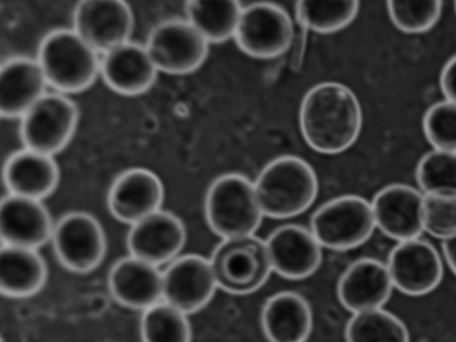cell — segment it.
I'll list each match as a JSON object with an SVG mask.
<instances>
[{
	"instance_id": "cell-1",
	"label": "cell",
	"mask_w": 456,
	"mask_h": 342,
	"mask_svg": "<svg viewBox=\"0 0 456 342\" xmlns=\"http://www.w3.org/2000/svg\"><path fill=\"white\" fill-rule=\"evenodd\" d=\"M299 127L306 144L327 155L341 153L357 141L362 111L355 94L338 82H322L310 88L302 99Z\"/></svg>"
},
{
	"instance_id": "cell-2",
	"label": "cell",
	"mask_w": 456,
	"mask_h": 342,
	"mask_svg": "<svg viewBox=\"0 0 456 342\" xmlns=\"http://www.w3.org/2000/svg\"><path fill=\"white\" fill-rule=\"evenodd\" d=\"M264 216L286 219L309 208L318 194V178L311 165L293 155L268 162L254 182Z\"/></svg>"
},
{
	"instance_id": "cell-3",
	"label": "cell",
	"mask_w": 456,
	"mask_h": 342,
	"mask_svg": "<svg viewBox=\"0 0 456 342\" xmlns=\"http://www.w3.org/2000/svg\"><path fill=\"white\" fill-rule=\"evenodd\" d=\"M36 60L47 84L61 94L86 90L101 69L99 53L73 28H55L45 34Z\"/></svg>"
},
{
	"instance_id": "cell-4",
	"label": "cell",
	"mask_w": 456,
	"mask_h": 342,
	"mask_svg": "<svg viewBox=\"0 0 456 342\" xmlns=\"http://www.w3.org/2000/svg\"><path fill=\"white\" fill-rule=\"evenodd\" d=\"M209 228L224 239L255 234L264 214L254 183L239 173H227L209 185L204 202Z\"/></svg>"
},
{
	"instance_id": "cell-5",
	"label": "cell",
	"mask_w": 456,
	"mask_h": 342,
	"mask_svg": "<svg viewBox=\"0 0 456 342\" xmlns=\"http://www.w3.org/2000/svg\"><path fill=\"white\" fill-rule=\"evenodd\" d=\"M209 261L218 288L234 295L256 291L273 271L265 241L255 234L223 240Z\"/></svg>"
},
{
	"instance_id": "cell-6",
	"label": "cell",
	"mask_w": 456,
	"mask_h": 342,
	"mask_svg": "<svg viewBox=\"0 0 456 342\" xmlns=\"http://www.w3.org/2000/svg\"><path fill=\"white\" fill-rule=\"evenodd\" d=\"M376 228L371 203L347 194L332 199L313 214L310 231L322 248L347 250L366 242Z\"/></svg>"
},
{
	"instance_id": "cell-7",
	"label": "cell",
	"mask_w": 456,
	"mask_h": 342,
	"mask_svg": "<svg viewBox=\"0 0 456 342\" xmlns=\"http://www.w3.org/2000/svg\"><path fill=\"white\" fill-rule=\"evenodd\" d=\"M77 123L73 101L61 93H46L20 118V140L24 148L53 156L68 145Z\"/></svg>"
},
{
	"instance_id": "cell-8",
	"label": "cell",
	"mask_w": 456,
	"mask_h": 342,
	"mask_svg": "<svg viewBox=\"0 0 456 342\" xmlns=\"http://www.w3.org/2000/svg\"><path fill=\"white\" fill-rule=\"evenodd\" d=\"M159 71L186 75L205 62L209 43L186 19H169L156 24L144 45Z\"/></svg>"
},
{
	"instance_id": "cell-9",
	"label": "cell",
	"mask_w": 456,
	"mask_h": 342,
	"mask_svg": "<svg viewBox=\"0 0 456 342\" xmlns=\"http://www.w3.org/2000/svg\"><path fill=\"white\" fill-rule=\"evenodd\" d=\"M294 37L289 13L280 5L261 2L243 8L233 38L247 55L266 60L287 53Z\"/></svg>"
},
{
	"instance_id": "cell-10",
	"label": "cell",
	"mask_w": 456,
	"mask_h": 342,
	"mask_svg": "<svg viewBox=\"0 0 456 342\" xmlns=\"http://www.w3.org/2000/svg\"><path fill=\"white\" fill-rule=\"evenodd\" d=\"M51 240L60 263L77 273L94 270L106 253L104 231L99 221L86 212L74 211L61 216L54 224Z\"/></svg>"
},
{
	"instance_id": "cell-11",
	"label": "cell",
	"mask_w": 456,
	"mask_h": 342,
	"mask_svg": "<svg viewBox=\"0 0 456 342\" xmlns=\"http://www.w3.org/2000/svg\"><path fill=\"white\" fill-rule=\"evenodd\" d=\"M387 266L394 288L411 297L431 293L444 275L439 252L419 237L397 242L388 255Z\"/></svg>"
},
{
	"instance_id": "cell-12",
	"label": "cell",
	"mask_w": 456,
	"mask_h": 342,
	"mask_svg": "<svg viewBox=\"0 0 456 342\" xmlns=\"http://www.w3.org/2000/svg\"><path fill=\"white\" fill-rule=\"evenodd\" d=\"M73 29L98 53L129 40L134 17L129 4L119 0H85L73 11Z\"/></svg>"
},
{
	"instance_id": "cell-13",
	"label": "cell",
	"mask_w": 456,
	"mask_h": 342,
	"mask_svg": "<svg viewBox=\"0 0 456 342\" xmlns=\"http://www.w3.org/2000/svg\"><path fill=\"white\" fill-rule=\"evenodd\" d=\"M217 288L209 258L199 255L176 257L163 272V301L187 315L205 307Z\"/></svg>"
},
{
	"instance_id": "cell-14",
	"label": "cell",
	"mask_w": 456,
	"mask_h": 342,
	"mask_svg": "<svg viewBox=\"0 0 456 342\" xmlns=\"http://www.w3.org/2000/svg\"><path fill=\"white\" fill-rule=\"evenodd\" d=\"M424 194L404 183H391L371 203L376 227L398 242L419 238L424 229Z\"/></svg>"
},
{
	"instance_id": "cell-15",
	"label": "cell",
	"mask_w": 456,
	"mask_h": 342,
	"mask_svg": "<svg viewBox=\"0 0 456 342\" xmlns=\"http://www.w3.org/2000/svg\"><path fill=\"white\" fill-rule=\"evenodd\" d=\"M265 244L273 271L289 280L314 273L322 260V247L310 229L287 224L273 230Z\"/></svg>"
},
{
	"instance_id": "cell-16",
	"label": "cell",
	"mask_w": 456,
	"mask_h": 342,
	"mask_svg": "<svg viewBox=\"0 0 456 342\" xmlns=\"http://www.w3.org/2000/svg\"><path fill=\"white\" fill-rule=\"evenodd\" d=\"M185 241L183 221L162 209L132 224L126 238L131 256L157 266L175 259Z\"/></svg>"
},
{
	"instance_id": "cell-17",
	"label": "cell",
	"mask_w": 456,
	"mask_h": 342,
	"mask_svg": "<svg viewBox=\"0 0 456 342\" xmlns=\"http://www.w3.org/2000/svg\"><path fill=\"white\" fill-rule=\"evenodd\" d=\"M164 187L159 176L142 168H129L120 173L111 183L107 204L118 221L134 224L161 209Z\"/></svg>"
},
{
	"instance_id": "cell-18",
	"label": "cell",
	"mask_w": 456,
	"mask_h": 342,
	"mask_svg": "<svg viewBox=\"0 0 456 342\" xmlns=\"http://www.w3.org/2000/svg\"><path fill=\"white\" fill-rule=\"evenodd\" d=\"M394 285L387 264L362 257L351 263L338 282V297L353 314L382 308L389 300Z\"/></svg>"
},
{
	"instance_id": "cell-19",
	"label": "cell",
	"mask_w": 456,
	"mask_h": 342,
	"mask_svg": "<svg viewBox=\"0 0 456 342\" xmlns=\"http://www.w3.org/2000/svg\"><path fill=\"white\" fill-rule=\"evenodd\" d=\"M54 224L41 200L8 193L2 199V245L37 249L52 239Z\"/></svg>"
},
{
	"instance_id": "cell-20",
	"label": "cell",
	"mask_w": 456,
	"mask_h": 342,
	"mask_svg": "<svg viewBox=\"0 0 456 342\" xmlns=\"http://www.w3.org/2000/svg\"><path fill=\"white\" fill-rule=\"evenodd\" d=\"M108 286L112 297L127 308L144 311L163 301V272L131 255L111 266Z\"/></svg>"
},
{
	"instance_id": "cell-21",
	"label": "cell",
	"mask_w": 456,
	"mask_h": 342,
	"mask_svg": "<svg viewBox=\"0 0 456 342\" xmlns=\"http://www.w3.org/2000/svg\"><path fill=\"white\" fill-rule=\"evenodd\" d=\"M158 72L145 45L138 43L128 41L101 58L100 75L110 89L123 95L145 93Z\"/></svg>"
},
{
	"instance_id": "cell-22",
	"label": "cell",
	"mask_w": 456,
	"mask_h": 342,
	"mask_svg": "<svg viewBox=\"0 0 456 342\" xmlns=\"http://www.w3.org/2000/svg\"><path fill=\"white\" fill-rule=\"evenodd\" d=\"M47 82L37 60L14 56L1 65L0 111L6 118H21L43 95Z\"/></svg>"
},
{
	"instance_id": "cell-23",
	"label": "cell",
	"mask_w": 456,
	"mask_h": 342,
	"mask_svg": "<svg viewBox=\"0 0 456 342\" xmlns=\"http://www.w3.org/2000/svg\"><path fill=\"white\" fill-rule=\"evenodd\" d=\"M3 180L9 193L42 200L57 188L60 171L53 156L24 148L7 158Z\"/></svg>"
},
{
	"instance_id": "cell-24",
	"label": "cell",
	"mask_w": 456,
	"mask_h": 342,
	"mask_svg": "<svg viewBox=\"0 0 456 342\" xmlns=\"http://www.w3.org/2000/svg\"><path fill=\"white\" fill-rule=\"evenodd\" d=\"M307 300L294 291H281L266 299L261 326L269 342H306L313 329Z\"/></svg>"
},
{
	"instance_id": "cell-25",
	"label": "cell",
	"mask_w": 456,
	"mask_h": 342,
	"mask_svg": "<svg viewBox=\"0 0 456 342\" xmlns=\"http://www.w3.org/2000/svg\"><path fill=\"white\" fill-rule=\"evenodd\" d=\"M46 264L37 249L2 245L0 253L1 292L9 297H26L37 293L47 280Z\"/></svg>"
},
{
	"instance_id": "cell-26",
	"label": "cell",
	"mask_w": 456,
	"mask_h": 342,
	"mask_svg": "<svg viewBox=\"0 0 456 342\" xmlns=\"http://www.w3.org/2000/svg\"><path fill=\"white\" fill-rule=\"evenodd\" d=\"M242 6L238 1H188L186 20L208 40L220 44L234 37Z\"/></svg>"
},
{
	"instance_id": "cell-27",
	"label": "cell",
	"mask_w": 456,
	"mask_h": 342,
	"mask_svg": "<svg viewBox=\"0 0 456 342\" xmlns=\"http://www.w3.org/2000/svg\"><path fill=\"white\" fill-rule=\"evenodd\" d=\"M360 9L358 1H298L295 17L299 27L320 34H332L349 26Z\"/></svg>"
},
{
	"instance_id": "cell-28",
	"label": "cell",
	"mask_w": 456,
	"mask_h": 342,
	"mask_svg": "<svg viewBox=\"0 0 456 342\" xmlns=\"http://www.w3.org/2000/svg\"><path fill=\"white\" fill-rule=\"evenodd\" d=\"M345 336L346 342H411L405 323L383 308L353 314Z\"/></svg>"
},
{
	"instance_id": "cell-29",
	"label": "cell",
	"mask_w": 456,
	"mask_h": 342,
	"mask_svg": "<svg viewBox=\"0 0 456 342\" xmlns=\"http://www.w3.org/2000/svg\"><path fill=\"white\" fill-rule=\"evenodd\" d=\"M140 320L142 342H191L187 314L161 301L142 311Z\"/></svg>"
},
{
	"instance_id": "cell-30",
	"label": "cell",
	"mask_w": 456,
	"mask_h": 342,
	"mask_svg": "<svg viewBox=\"0 0 456 342\" xmlns=\"http://www.w3.org/2000/svg\"><path fill=\"white\" fill-rule=\"evenodd\" d=\"M415 177L425 195L456 196V152H427L417 164Z\"/></svg>"
},
{
	"instance_id": "cell-31",
	"label": "cell",
	"mask_w": 456,
	"mask_h": 342,
	"mask_svg": "<svg viewBox=\"0 0 456 342\" xmlns=\"http://www.w3.org/2000/svg\"><path fill=\"white\" fill-rule=\"evenodd\" d=\"M391 22L402 32L421 34L439 20L443 3L438 0H391L387 3Z\"/></svg>"
},
{
	"instance_id": "cell-32",
	"label": "cell",
	"mask_w": 456,
	"mask_h": 342,
	"mask_svg": "<svg viewBox=\"0 0 456 342\" xmlns=\"http://www.w3.org/2000/svg\"><path fill=\"white\" fill-rule=\"evenodd\" d=\"M424 135L434 150L456 152V103L432 104L422 118Z\"/></svg>"
},
{
	"instance_id": "cell-33",
	"label": "cell",
	"mask_w": 456,
	"mask_h": 342,
	"mask_svg": "<svg viewBox=\"0 0 456 342\" xmlns=\"http://www.w3.org/2000/svg\"><path fill=\"white\" fill-rule=\"evenodd\" d=\"M424 196L425 231L442 240L456 234V196Z\"/></svg>"
},
{
	"instance_id": "cell-34",
	"label": "cell",
	"mask_w": 456,
	"mask_h": 342,
	"mask_svg": "<svg viewBox=\"0 0 456 342\" xmlns=\"http://www.w3.org/2000/svg\"><path fill=\"white\" fill-rule=\"evenodd\" d=\"M439 85L445 100L456 103V54L442 68Z\"/></svg>"
},
{
	"instance_id": "cell-35",
	"label": "cell",
	"mask_w": 456,
	"mask_h": 342,
	"mask_svg": "<svg viewBox=\"0 0 456 342\" xmlns=\"http://www.w3.org/2000/svg\"><path fill=\"white\" fill-rule=\"evenodd\" d=\"M442 248L448 266L456 276V234L443 240Z\"/></svg>"
},
{
	"instance_id": "cell-36",
	"label": "cell",
	"mask_w": 456,
	"mask_h": 342,
	"mask_svg": "<svg viewBox=\"0 0 456 342\" xmlns=\"http://www.w3.org/2000/svg\"><path fill=\"white\" fill-rule=\"evenodd\" d=\"M454 10H455V12H456V1L454 2Z\"/></svg>"
}]
</instances>
